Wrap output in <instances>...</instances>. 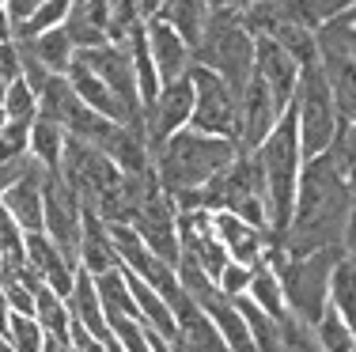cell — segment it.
Wrapping results in <instances>:
<instances>
[{
    "instance_id": "6da1fadb",
    "label": "cell",
    "mask_w": 356,
    "mask_h": 352,
    "mask_svg": "<svg viewBox=\"0 0 356 352\" xmlns=\"http://www.w3.org/2000/svg\"><path fill=\"white\" fill-rule=\"evenodd\" d=\"M349 208H353V194L345 186V171L337 167V159L330 152L303 159L292 224H288L281 246L273 250H281L288 258H303V254H315V250L341 246Z\"/></svg>"
},
{
    "instance_id": "7a4b0ae2",
    "label": "cell",
    "mask_w": 356,
    "mask_h": 352,
    "mask_svg": "<svg viewBox=\"0 0 356 352\" xmlns=\"http://www.w3.org/2000/svg\"><path fill=\"white\" fill-rule=\"evenodd\" d=\"M254 159H258L261 182H266V235H269V246H281L288 224H292L296 190H300V171H303L300 133H296L292 110H288L281 121L273 125V133L254 148Z\"/></svg>"
},
{
    "instance_id": "3957f363",
    "label": "cell",
    "mask_w": 356,
    "mask_h": 352,
    "mask_svg": "<svg viewBox=\"0 0 356 352\" xmlns=\"http://www.w3.org/2000/svg\"><path fill=\"white\" fill-rule=\"evenodd\" d=\"M235 156H239L235 140L205 137V133L186 125V129H178L175 137H167L152 152V171H156L159 190L178 197V194H193L205 182H213Z\"/></svg>"
},
{
    "instance_id": "277c9868",
    "label": "cell",
    "mask_w": 356,
    "mask_h": 352,
    "mask_svg": "<svg viewBox=\"0 0 356 352\" xmlns=\"http://www.w3.org/2000/svg\"><path fill=\"white\" fill-rule=\"evenodd\" d=\"M171 201L178 212H193V208H201V212H232L266 231V182H261V167L254 152H239L213 182H205L193 194H178Z\"/></svg>"
},
{
    "instance_id": "5b68a950",
    "label": "cell",
    "mask_w": 356,
    "mask_h": 352,
    "mask_svg": "<svg viewBox=\"0 0 356 352\" xmlns=\"http://www.w3.org/2000/svg\"><path fill=\"white\" fill-rule=\"evenodd\" d=\"M61 178L69 182L83 212L99 216L106 224H118L125 216V174L95 144H83V140H72V137L65 140Z\"/></svg>"
},
{
    "instance_id": "8992f818",
    "label": "cell",
    "mask_w": 356,
    "mask_h": 352,
    "mask_svg": "<svg viewBox=\"0 0 356 352\" xmlns=\"http://www.w3.org/2000/svg\"><path fill=\"white\" fill-rule=\"evenodd\" d=\"M341 258H345L341 246L315 250V254H303V258H288L273 246L266 250V262L277 269V280H281L288 315L300 318L311 330L322 322V315L330 307V276H334V265Z\"/></svg>"
},
{
    "instance_id": "52a82bcc",
    "label": "cell",
    "mask_w": 356,
    "mask_h": 352,
    "mask_svg": "<svg viewBox=\"0 0 356 352\" xmlns=\"http://www.w3.org/2000/svg\"><path fill=\"white\" fill-rule=\"evenodd\" d=\"M193 65L216 72L235 95H243L250 72H254V35L243 27L239 8H224L213 4L209 27L201 35L197 49H193Z\"/></svg>"
},
{
    "instance_id": "ba28073f",
    "label": "cell",
    "mask_w": 356,
    "mask_h": 352,
    "mask_svg": "<svg viewBox=\"0 0 356 352\" xmlns=\"http://www.w3.org/2000/svg\"><path fill=\"white\" fill-rule=\"evenodd\" d=\"M288 110H292V117H296L303 159L322 156L337 140L341 117H337L334 91H330L326 72H322L318 61L307 65V69H300V83H296V95H292V106H288Z\"/></svg>"
},
{
    "instance_id": "9c48e42d",
    "label": "cell",
    "mask_w": 356,
    "mask_h": 352,
    "mask_svg": "<svg viewBox=\"0 0 356 352\" xmlns=\"http://www.w3.org/2000/svg\"><path fill=\"white\" fill-rule=\"evenodd\" d=\"M190 83H193L190 129L205 133V137H224V140L239 137V95L216 72L201 69V65L190 69Z\"/></svg>"
},
{
    "instance_id": "30bf717a",
    "label": "cell",
    "mask_w": 356,
    "mask_h": 352,
    "mask_svg": "<svg viewBox=\"0 0 356 352\" xmlns=\"http://www.w3.org/2000/svg\"><path fill=\"white\" fill-rule=\"evenodd\" d=\"M42 231L65 250V258L80 254V235H83V205L76 201V194L69 190V182L61 178V171L46 174V190H42ZM80 265V262H76Z\"/></svg>"
},
{
    "instance_id": "8fae6325",
    "label": "cell",
    "mask_w": 356,
    "mask_h": 352,
    "mask_svg": "<svg viewBox=\"0 0 356 352\" xmlns=\"http://www.w3.org/2000/svg\"><path fill=\"white\" fill-rule=\"evenodd\" d=\"M129 224L137 228V235L144 239V246H148L159 262L171 265V269H178L182 250H178V208H175L171 194H163V190L148 194V197H144V205L129 216Z\"/></svg>"
},
{
    "instance_id": "7c38bea8",
    "label": "cell",
    "mask_w": 356,
    "mask_h": 352,
    "mask_svg": "<svg viewBox=\"0 0 356 352\" xmlns=\"http://www.w3.org/2000/svg\"><path fill=\"white\" fill-rule=\"evenodd\" d=\"M83 65L95 72L99 80L122 99V106L129 114H144L140 106V87H137V69H133V53H129V42H106V46L95 49H76Z\"/></svg>"
},
{
    "instance_id": "4fadbf2b",
    "label": "cell",
    "mask_w": 356,
    "mask_h": 352,
    "mask_svg": "<svg viewBox=\"0 0 356 352\" xmlns=\"http://www.w3.org/2000/svg\"><path fill=\"white\" fill-rule=\"evenodd\" d=\"M190 114H193V83H190V72L175 83H163L156 91L148 106H144V133H148V144L156 152L167 137H175L178 129L190 125Z\"/></svg>"
},
{
    "instance_id": "5bb4252c",
    "label": "cell",
    "mask_w": 356,
    "mask_h": 352,
    "mask_svg": "<svg viewBox=\"0 0 356 352\" xmlns=\"http://www.w3.org/2000/svg\"><path fill=\"white\" fill-rule=\"evenodd\" d=\"M23 265L31 269L35 280H42L46 288H54L61 299L69 296V288H72V280H76V269H80L72 258H65V250L57 246L46 231L23 235Z\"/></svg>"
},
{
    "instance_id": "9a60e30c",
    "label": "cell",
    "mask_w": 356,
    "mask_h": 352,
    "mask_svg": "<svg viewBox=\"0 0 356 352\" xmlns=\"http://www.w3.org/2000/svg\"><path fill=\"white\" fill-rule=\"evenodd\" d=\"M144 38H148V53H152V65H156L159 87L182 80L186 72L193 69V49L186 46V38L167 27L163 19H156V15L144 19Z\"/></svg>"
},
{
    "instance_id": "2e32d148",
    "label": "cell",
    "mask_w": 356,
    "mask_h": 352,
    "mask_svg": "<svg viewBox=\"0 0 356 352\" xmlns=\"http://www.w3.org/2000/svg\"><path fill=\"white\" fill-rule=\"evenodd\" d=\"M254 76L266 83L269 95H273L284 110L292 106L296 83H300V65H296L273 38H254Z\"/></svg>"
},
{
    "instance_id": "e0dca14e",
    "label": "cell",
    "mask_w": 356,
    "mask_h": 352,
    "mask_svg": "<svg viewBox=\"0 0 356 352\" xmlns=\"http://www.w3.org/2000/svg\"><path fill=\"white\" fill-rule=\"evenodd\" d=\"M213 231H216L220 246L227 250V258L239 265H258L269 250V235L232 212H213Z\"/></svg>"
},
{
    "instance_id": "ac0fdd59",
    "label": "cell",
    "mask_w": 356,
    "mask_h": 352,
    "mask_svg": "<svg viewBox=\"0 0 356 352\" xmlns=\"http://www.w3.org/2000/svg\"><path fill=\"white\" fill-rule=\"evenodd\" d=\"M46 167H35V171L27 174V178H19L12 190H8L4 197H0V205L8 208V216H12L15 224H19L23 235H35L42 231V190H46Z\"/></svg>"
},
{
    "instance_id": "d6986e66",
    "label": "cell",
    "mask_w": 356,
    "mask_h": 352,
    "mask_svg": "<svg viewBox=\"0 0 356 352\" xmlns=\"http://www.w3.org/2000/svg\"><path fill=\"white\" fill-rule=\"evenodd\" d=\"M65 307H69V318L76 326L91 333L95 341H110V326H106V315H103V303H99V292H95V276L76 269V280L65 296Z\"/></svg>"
},
{
    "instance_id": "ffe728a7",
    "label": "cell",
    "mask_w": 356,
    "mask_h": 352,
    "mask_svg": "<svg viewBox=\"0 0 356 352\" xmlns=\"http://www.w3.org/2000/svg\"><path fill=\"white\" fill-rule=\"evenodd\" d=\"M318 65L326 72L330 91H334L337 117H341V125H349L356 117V57L334 53V49H318Z\"/></svg>"
},
{
    "instance_id": "44dd1931",
    "label": "cell",
    "mask_w": 356,
    "mask_h": 352,
    "mask_svg": "<svg viewBox=\"0 0 356 352\" xmlns=\"http://www.w3.org/2000/svg\"><path fill=\"white\" fill-rule=\"evenodd\" d=\"M125 276H129V292H133V303H137L140 326L152 330L156 337H163V341H175L178 337V322H175L171 303H167L152 284H144L140 276H133V273H125Z\"/></svg>"
},
{
    "instance_id": "7402d4cb",
    "label": "cell",
    "mask_w": 356,
    "mask_h": 352,
    "mask_svg": "<svg viewBox=\"0 0 356 352\" xmlns=\"http://www.w3.org/2000/svg\"><path fill=\"white\" fill-rule=\"evenodd\" d=\"M83 273L91 276H103L110 269H122L118 265V254H114V242H110V231H106V220L83 212V235H80V254H76Z\"/></svg>"
},
{
    "instance_id": "603a6c76",
    "label": "cell",
    "mask_w": 356,
    "mask_h": 352,
    "mask_svg": "<svg viewBox=\"0 0 356 352\" xmlns=\"http://www.w3.org/2000/svg\"><path fill=\"white\" fill-rule=\"evenodd\" d=\"M209 15H213V4H209V0H163L156 19H163L167 27L186 38V46L197 49V42L209 27Z\"/></svg>"
},
{
    "instance_id": "cb8c5ba5",
    "label": "cell",
    "mask_w": 356,
    "mask_h": 352,
    "mask_svg": "<svg viewBox=\"0 0 356 352\" xmlns=\"http://www.w3.org/2000/svg\"><path fill=\"white\" fill-rule=\"evenodd\" d=\"M330 311L345 322V330L356 337V258L345 254L330 276Z\"/></svg>"
},
{
    "instance_id": "d4e9b609",
    "label": "cell",
    "mask_w": 356,
    "mask_h": 352,
    "mask_svg": "<svg viewBox=\"0 0 356 352\" xmlns=\"http://www.w3.org/2000/svg\"><path fill=\"white\" fill-rule=\"evenodd\" d=\"M65 129L49 117H35L31 121V133H27V156L38 159L46 171H61V156H65Z\"/></svg>"
},
{
    "instance_id": "484cf974",
    "label": "cell",
    "mask_w": 356,
    "mask_h": 352,
    "mask_svg": "<svg viewBox=\"0 0 356 352\" xmlns=\"http://www.w3.org/2000/svg\"><path fill=\"white\" fill-rule=\"evenodd\" d=\"M247 299L254 307H261L269 318H277V322H284L288 318V307H284V292H281V280H277V269L261 258L258 265H254V276H250V288H247Z\"/></svg>"
},
{
    "instance_id": "4316f807",
    "label": "cell",
    "mask_w": 356,
    "mask_h": 352,
    "mask_svg": "<svg viewBox=\"0 0 356 352\" xmlns=\"http://www.w3.org/2000/svg\"><path fill=\"white\" fill-rule=\"evenodd\" d=\"M95 292H99V303H103L106 322H110V318H137V303H133L125 269H110L103 276H95ZM137 322H140V318H137Z\"/></svg>"
},
{
    "instance_id": "83f0119b",
    "label": "cell",
    "mask_w": 356,
    "mask_h": 352,
    "mask_svg": "<svg viewBox=\"0 0 356 352\" xmlns=\"http://www.w3.org/2000/svg\"><path fill=\"white\" fill-rule=\"evenodd\" d=\"M239 311H243V322H247L254 352H281L284 349V330L277 318H269L261 307H254L247 296H239Z\"/></svg>"
},
{
    "instance_id": "f1b7e54d",
    "label": "cell",
    "mask_w": 356,
    "mask_h": 352,
    "mask_svg": "<svg viewBox=\"0 0 356 352\" xmlns=\"http://www.w3.org/2000/svg\"><path fill=\"white\" fill-rule=\"evenodd\" d=\"M4 114H8V121H35L38 117V91L31 87L27 80H12L8 83V95H4Z\"/></svg>"
},
{
    "instance_id": "f546056e",
    "label": "cell",
    "mask_w": 356,
    "mask_h": 352,
    "mask_svg": "<svg viewBox=\"0 0 356 352\" xmlns=\"http://www.w3.org/2000/svg\"><path fill=\"white\" fill-rule=\"evenodd\" d=\"M8 345H12V352H42V326L38 318L31 315H8V330H4Z\"/></svg>"
},
{
    "instance_id": "4dcf8cb0",
    "label": "cell",
    "mask_w": 356,
    "mask_h": 352,
    "mask_svg": "<svg viewBox=\"0 0 356 352\" xmlns=\"http://www.w3.org/2000/svg\"><path fill=\"white\" fill-rule=\"evenodd\" d=\"M69 12H72V0H46V4H42V8H38L35 15H31L27 23H23V27L15 31V38H31V35H42V31L65 27Z\"/></svg>"
},
{
    "instance_id": "1f68e13d",
    "label": "cell",
    "mask_w": 356,
    "mask_h": 352,
    "mask_svg": "<svg viewBox=\"0 0 356 352\" xmlns=\"http://www.w3.org/2000/svg\"><path fill=\"white\" fill-rule=\"evenodd\" d=\"M315 337H318L322 352H356V337L345 330V322L330 311V307H326V315H322V322L315 326Z\"/></svg>"
},
{
    "instance_id": "d6a6232c",
    "label": "cell",
    "mask_w": 356,
    "mask_h": 352,
    "mask_svg": "<svg viewBox=\"0 0 356 352\" xmlns=\"http://www.w3.org/2000/svg\"><path fill=\"white\" fill-rule=\"evenodd\" d=\"M250 276H254V265L227 262L224 269H220V276H216V288L224 292V296L239 299V296H247V288H250Z\"/></svg>"
},
{
    "instance_id": "836d02e7",
    "label": "cell",
    "mask_w": 356,
    "mask_h": 352,
    "mask_svg": "<svg viewBox=\"0 0 356 352\" xmlns=\"http://www.w3.org/2000/svg\"><path fill=\"white\" fill-rule=\"evenodd\" d=\"M42 4H46V0H4V12H8V19H12V27L19 31Z\"/></svg>"
},
{
    "instance_id": "e575fe53",
    "label": "cell",
    "mask_w": 356,
    "mask_h": 352,
    "mask_svg": "<svg viewBox=\"0 0 356 352\" xmlns=\"http://www.w3.org/2000/svg\"><path fill=\"white\" fill-rule=\"evenodd\" d=\"M0 76H4L8 83L19 80V49H15V38L0 42Z\"/></svg>"
},
{
    "instance_id": "d590c367",
    "label": "cell",
    "mask_w": 356,
    "mask_h": 352,
    "mask_svg": "<svg viewBox=\"0 0 356 352\" xmlns=\"http://www.w3.org/2000/svg\"><path fill=\"white\" fill-rule=\"evenodd\" d=\"M12 38H15V27H12V19H8L4 4H0V42H12Z\"/></svg>"
},
{
    "instance_id": "8d00e7d4",
    "label": "cell",
    "mask_w": 356,
    "mask_h": 352,
    "mask_svg": "<svg viewBox=\"0 0 356 352\" xmlns=\"http://www.w3.org/2000/svg\"><path fill=\"white\" fill-rule=\"evenodd\" d=\"M8 315H12V307H8V296H4V288H0V333L8 330Z\"/></svg>"
},
{
    "instance_id": "74e56055",
    "label": "cell",
    "mask_w": 356,
    "mask_h": 352,
    "mask_svg": "<svg viewBox=\"0 0 356 352\" xmlns=\"http://www.w3.org/2000/svg\"><path fill=\"white\" fill-rule=\"evenodd\" d=\"M159 4H163V0H140V19H152V15L159 12Z\"/></svg>"
},
{
    "instance_id": "f35d334b",
    "label": "cell",
    "mask_w": 356,
    "mask_h": 352,
    "mask_svg": "<svg viewBox=\"0 0 356 352\" xmlns=\"http://www.w3.org/2000/svg\"><path fill=\"white\" fill-rule=\"evenodd\" d=\"M345 186H349V194H353V201H356V163L345 171Z\"/></svg>"
},
{
    "instance_id": "ab89813d",
    "label": "cell",
    "mask_w": 356,
    "mask_h": 352,
    "mask_svg": "<svg viewBox=\"0 0 356 352\" xmlns=\"http://www.w3.org/2000/svg\"><path fill=\"white\" fill-rule=\"evenodd\" d=\"M4 95H8V80L0 76V106H4Z\"/></svg>"
},
{
    "instance_id": "60d3db41",
    "label": "cell",
    "mask_w": 356,
    "mask_h": 352,
    "mask_svg": "<svg viewBox=\"0 0 356 352\" xmlns=\"http://www.w3.org/2000/svg\"><path fill=\"white\" fill-rule=\"evenodd\" d=\"M4 125H8V114H4V106H0V129H4Z\"/></svg>"
},
{
    "instance_id": "b9f144b4",
    "label": "cell",
    "mask_w": 356,
    "mask_h": 352,
    "mask_svg": "<svg viewBox=\"0 0 356 352\" xmlns=\"http://www.w3.org/2000/svg\"><path fill=\"white\" fill-rule=\"evenodd\" d=\"M349 133H353V140H356V117H353V121H349Z\"/></svg>"
}]
</instances>
